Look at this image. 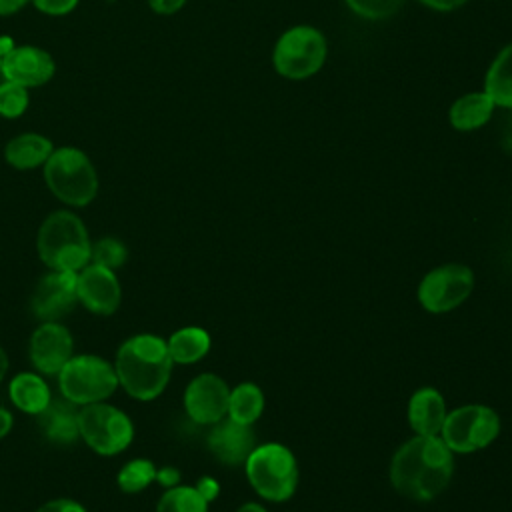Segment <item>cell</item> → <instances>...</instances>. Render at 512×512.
<instances>
[{
	"label": "cell",
	"mask_w": 512,
	"mask_h": 512,
	"mask_svg": "<svg viewBox=\"0 0 512 512\" xmlns=\"http://www.w3.org/2000/svg\"><path fill=\"white\" fill-rule=\"evenodd\" d=\"M32 4L48 16H64L76 8L78 0H32Z\"/></svg>",
	"instance_id": "cell-30"
},
{
	"label": "cell",
	"mask_w": 512,
	"mask_h": 512,
	"mask_svg": "<svg viewBox=\"0 0 512 512\" xmlns=\"http://www.w3.org/2000/svg\"><path fill=\"white\" fill-rule=\"evenodd\" d=\"M36 512H86V508L72 498H54L44 502Z\"/></svg>",
	"instance_id": "cell-31"
},
{
	"label": "cell",
	"mask_w": 512,
	"mask_h": 512,
	"mask_svg": "<svg viewBox=\"0 0 512 512\" xmlns=\"http://www.w3.org/2000/svg\"><path fill=\"white\" fill-rule=\"evenodd\" d=\"M78 412V406L64 396L60 400H50V404L38 414L42 434L54 444H72L80 436Z\"/></svg>",
	"instance_id": "cell-17"
},
{
	"label": "cell",
	"mask_w": 512,
	"mask_h": 512,
	"mask_svg": "<svg viewBox=\"0 0 512 512\" xmlns=\"http://www.w3.org/2000/svg\"><path fill=\"white\" fill-rule=\"evenodd\" d=\"M408 420L416 434L438 436L446 420L444 398L434 388H420L408 404Z\"/></svg>",
	"instance_id": "cell-18"
},
{
	"label": "cell",
	"mask_w": 512,
	"mask_h": 512,
	"mask_svg": "<svg viewBox=\"0 0 512 512\" xmlns=\"http://www.w3.org/2000/svg\"><path fill=\"white\" fill-rule=\"evenodd\" d=\"M74 340L60 322H42L30 336V362L46 376H56L62 366L74 356Z\"/></svg>",
	"instance_id": "cell-12"
},
{
	"label": "cell",
	"mask_w": 512,
	"mask_h": 512,
	"mask_svg": "<svg viewBox=\"0 0 512 512\" xmlns=\"http://www.w3.org/2000/svg\"><path fill=\"white\" fill-rule=\"evenodd\" d=\"M246 476L252 488L266 500H288L298 484L294 454L282 444H264L246 458Z\"/></svg>",
	"instance_id": "cell-6"
},
{
	"label": "cell",
	"mask_w": 512,
	"mask_h": 512,
	"mask_svg": "<svg viewBox=\"0 0 512 512\" xmlns=\"http://www.w3.org/2000/svg\"><path fill=\"white\" fill-rule=\"evenodd\" d=\"M484 92L492 98L494 104L512 108V44L502 48L492 60L486 72Z\"/></svg>",
	"instance_id": "cell-22"
},
{
	"label": "cell",
	"mask_w": 512,
	"mask_h": 512,
	"mask_svg": "<svg viewBox=\"0 0 512 512\" xmlns=\"http://www.w3.org/2000/svg\"><path fill=\"white\" fill-rule=\"evenodd\" d=\"M78 304L76 272L50 270L32 292V312L40 322H60Z\"/></svg>",
	"instance_id": "cell-11"
},
{
	"label": "cell",
	"mask_w": 512,
	"mask_h": 512,
	"mask_svg": "<svg viewBox=\"0 0 512 512\" xmlns=\"http://www.w3.org/2000/svg\"><path fill=\"white\" fill-rule=\"evenodd\" d=\"M196 490L202 494V498H204L206 502H210V500H214L216 494H218V484H216V480H212V478H200V482L196 484Z\"/></svg>",
	"instance_id": "cell-34"
},
{
	"label": "cell",
	"mask_w": 512,
	"mask_h": 512,
	"mask_svg": "<svg viewBox=\"0 0 512 512\" xmlns=\"http://www.w3.org/2000/svg\"><path fill=\"white\" fill-rule=\"evenodd\" d=\"M166 344L174 364H194L210 350V336L198 326H186L176 330Z\"/></svg>",
	"instance_id": "cell-23"
},
{
	"label": "cell",
	"mask_w": 512,
	"mask_h": 512,
	"mask_svg": "<svg viewBox=\"0 0 512 512\" xmlns=\"http://www.w3.org/2000/svg\"><path fill=\"white\" fill-rule=\"evenodd\" d=\"M44 182L68 206H88L98 194V174L90 158L72 146L56 148L44 162Z\"/></svg>",
	"instance_id": "cell-4"
},
{
	"label": "cell",
	"mask_w": 512,
	"mask_h": 512,
	"mask_svg": "<svg viewBox=\"0 0 512 512\" xmlns=\"http://www.w3.org/2000/svg\"><path fill=\"white\" fill-rule=\"evenodd\" d=\"M8 396L12 404L26 414L38 416L52 400L46 380L36 372H20L10 380Z\"/></svg>",
	"instance_id": "cell-19"
},
{
	"label": "cell",
	"mask_w": 512,
	"mask_h": 512,
	"mask_svg": "<svg viewBox=\"0 0 512 512\" xmlns=\"http://www.w3.org/2000/svg\"><path fill=\"white\" fill-rule=\"evenodd\" d=\"M156 512H208V502L196 486H172L160 496Z\"/></svg>",
	"instance_id": "cell-25"
},
{
	"label": "cell",
	"mask_w": 512,
	"mask_h": 512,
	"mask_svg": "<svg viewBox=\"0 0 512 512\" xmlns=\"http://www.w3.org/2000/svg\"><path fill=\"white\" fill-rule=\"evenodd\" d=\"M500 432V420L488 406L470 404L446 414L442 440L452 452H474L488 446Z\"/></svg>",
	"instance_id": "cell-9"
},
{
	"label": "cell",
	"mask_w": 512,
	"mask_h": 512,
	"mask_svg": "<svg viewBox=\"0 0 512 512\" xmlns=\"http://www.w3.org/2000/svg\"><path fill=\"white\" fill-rule=\"evenodd\" d=\"M78 302L98 316H110L118 310L122 290L116 272L98 264H86L76 272Z\"/></svg>",
	"instance_id": "cell-14"
},
{
	"label": "cell",
	"mask_w": 512,
	"mask_h": 512,
	"mask_svg": "<svg viewBox=\"0 0 512 512\" xmlns=\"http://www.w3.org/2000/svg\"><path fill=\"white\" fill-rule=\"evenodd\" d=\"M264 410V394L256 384L244 382L230 392L228 418L240 424H252Z\"/></svg>",
	"instance_id": "cell-24"
},
{
	"label": "cell",
	"mask_w": 512,
	"mask_h": 512,
	"mask_svg": "<svg viewBox=\"0 0 512 512\" xmlns=\"http://www.w3.org/2000/svg\"><path fill=\"white\" fill-rule=\"evenodd\" d=\"M172 364L166 340L154 334H136L120 344L114 370L118 386H122L128 396L146 402L164 392Z\"/></svg>",
	"instance_id": "cell-2"
},
{
	"label": "cell",
	"mask_w": 512,
	"mask_h": 512,
	"mask_svg": "<svg viewBox=\"0 0 512 512\" xmlns=\"http://www.w3.org/2000/svg\"><path fill=\"white\" fill-rule=\"evenodd\" d=\"M404 0H346L350 10L368 20H384L394 16Z\"/></svg>",
	"instance_id": "cell-29"
},
{
	"label": "cell",
	"mask_w": 512,
	"mask_h": 512,
	"mask_svg": "<svg viewBox=\"0 0 512 512\" xmlns=\"http://www.w3.org/2000/svg\"><path fill=\"white\" fill-rule=\"evenodd\" d=\"M474 288V274L464 264H446L424 276L418 286L420 304L432 312H448L460 306Z\"/></svg>",
	"instance_id": "cell-10"
},
{
	"label": "cell",
	"mask_w": 512,
	"mask_h": 512,
	"mask_svg": "<svg viewBox=\"0 0 512 512\" xmlns=\"http://www.w3.org/2000/svg\"><path fill=\"white\" fill-rule=\"evenodd\" d=\"M56 376L62 396L76 406L104 402L118 388L114 364L94 354L72 356Z\"/></svg>",
	"instance_id": "cell-5"
},
{
	"label": "cell",
	"mask_w": 512,
	"mask_h": 512,
	"mask_svg": "<svg viewBox=\"0 0 512 512\" xmlns=\"http://www.w3.org/2000/svg\"><path fill=\"white\" fill-rule=\"evenodd\" d=\"M236 512H266L260 504H254V502H248V504H242Z\"/></svg>",
	"instance_id": "cell-39"
},
{
	"label": "cell",
	"mask_w": 512,
	"mask_h": 512,
	"mask_svg": "<svg viewBox=\"0 0 512 512\" xmlns=\"http://www.w3.org/2000/svg\"><path fill=\"white\" fill-rule=\"evenodd\" d=\"M156 480L164 486V488H172L178 484L180 480V474L176 468H160L156 470Z\"/></svg>",
	"instance_id": "cell-33"
},
{
	"label": "cell",
	"mask_w": 512,
	"mask_h": 512,
	"mask_svg": "<svg viewBox=\"0 0 512 512\" xmlns=\"http://www.w3.org/2000/svg\"><path fill=\"white\" fill-rule=\"evenodd\" d=\"M434 10H442V12H448V10H454L458 6H462L466 0H418Z\"/></svg>",
	"instance_id": "cell-35"
},
{
	"label": "cell",
	"mask_w": 512,
	"mask_h": 512,
	"mask_svg": "<svg viewBox=\"0 0 512 512\" xmlns=\"http://www.w3.org/2000/svg\"><path fill=\"white\" fill-rule=\"evenodd\" d=\"M208 448L222 464L236 466L246 462V458L252 454V450L256 448V436L250 424L222 418L208 434Z\"/></svg>",
	"instance_id": "cell-16"
},
{
	"label": "cell",
	"mask_w": 512,
	"mask_h": 512,
	"mask_svg": "<svg viewBox=\"0 0 512 512\" xmlns=\"http://www.w3.org/2000/svg\"><path fill=\"white\" fill-rule=\"evenodd\" d=\"M452 450L438 436H416L400 446L390 464L394 488L410 500H432L450 482Z\"/></svg>",
	"instance_id": "cell-1"
},
{
	"label": "cell",
	"mask_w": 512,
	"mask_h": 512,
	"mask_svg": "<svg viewBox=\"0 0 512 512\" xmlns=\"http://www.w3.org/2000/svg\"><path fill=\"white\" fill-rule=\"evenodd\" d=\"M52 56L38 46H14L2 56L4 80L16 82L24 88H36L52 80L54 76Z\"/></svg>",
	"instance_id": "cell-15"
},
{
	"label": "cell",
	"mask_w": 512,
	"mask_h": 512,
	"mask_svg": "<svg viewBox=\"0 0 512 512\" xmlns=\"http://www.w3.org/2000/svg\"><path fill=\"white\" fill-rule=\"evenodd\" d=\"M28 108V88L4 80L0 84V116L18 118Z\"/></svg>",
	"instance_id": "cell-28"
},
{
	"label": "cell",
	"mask_w": 512,
	"mask_h": 512,
	"mask_svg": "<svg viewBox=\"0 0 512 512\" xmlns=\"http://www.w3.org/2000/svg\"><path fill=\"white\" fill-rule=\"evenodd\" d=\"M326 60V38L318 28L294 26L286 30L272 54L274 68L290 80H304L316 74Z\"/></svg>",
	"instance_id": "cell-8"
},
{
	"label": "cell",
	"mask_w": 512,
	"mask_h": 512,
	"mask_svg": "<svg viewBox=\"0 0 512 512\" xmlns=\"http://www.w3.org/2000/svg\"><path fill=\"white\" fill-rule=\"evenodd\" d=\"M230 390L216 374L196 376L184 392V408L196 424H216L228 414Z\"/></svg>",
	"instance_id": "cell-13"
},
{
	"label": "cell",
	"mask_w": 512,
	"mask_h": 512,
	"mask_svg": "<svg viewBox=\"0 0 512 512\" xmlns=\"http://www.w3.org/2000/svg\"><path fill=\"white\" fill-rule=\"evenodd\" d=\"M12 424H14V418H12V412L6 410L4 406H0V440L12 430Z\"/></svg>",
	"instance_id": "cell-37"
},
{
	"label": "cell",
	"mask_w": 512,
	"mask_h": 512,
	"mask_svg": "<svg viewBox=\"0 0 512 512\" xmlns=\"http://www.w3.org/2000/svg\"><path fill=\"white\" fill-rule=\"evenodd\" d=\"M156 470L158 468L154 466V462L146 458L128 460L118 472V478H116L118 488L126 494H138L156 480Z\"/></svg>",
	"instance_id": "cell-26"
},
{
	"label": "cell",
	"mask_w": 512,
	"mask_h": 512,
	"mask_svg": "<svg viewBox=\"0 0 512 512\" xmlns=\"http://www.w3.org/2000/svg\"><path fill=\"white\" fill-rule=\"evenodd\" d=\"M126 258H128V248L118 238L104 236V238L92 242V248H90V262L92 264L116 270L126 262Z\"/></svg>",
	"instance_id": "cell-27"
},
{
	"label": "cell",
	"mask_w": 512,
	"mask_h": 512,
	"mask_svg": "<svg viewBox=\"0 0 512 512\" xmlns=\"http://www.w3.org/2000/svg\"><path fill=\"white\" fill-rule=\"evenodd\" d=\"M78 430L86 446L100 456L124 452L134 438V424L130 416L106 402L80 406Z\"/></svg>",
	"instance_id": "cell-7"
},
{
	"label": "cell",
	"mask_w": 512,
	"mask_h": 512,
	"mask_svg": "<svg viewBox=\"0 0 512 512\" xmlns=\"http://www.w3.org/2000/svg\"><path fill=\"white\" fill-rule=\"evenodd\" d=\"M52 150L54 146L46 136L36 132H26L8 140L4 148V158L16 170H30L36 166H44Z\"/></svg>",
	"instance_id": "cell-20"
},
{
	"label": "cell",
	"mask_w": 512,
	"mask_h": 512,
	"mask_svg": "<svg viewBox=\"0 0 512 512\" xmlns=\"http://www.w3.org/2000/svg\"><path fill=\"white\" fill-rule=\"evenodd\" d=\"M6 372H8V356H6L4 348L0 346V382H2V378L6 376Z\"/></svg>",
	"instance_id": "cell-38"
},
{
	"label": "cell",
	"mask_w": 512,
	"mask_h": 512,
	"mask_svg": "<svg viewBox=\"0 0 512 512\" xmlns=\"http://www.w3.org/2000/svg\"><path fill=\"white\" fill-rule=\"evenodd\" d=\"M0 74H2V58H0Z\"/></svg>",
	"instance_id": "cell-40"
},
{
	"label": "cell",
	"mask_w": 512,
	"mask_h": 512,
	"mask_svg": "<svg viewBox=\"0 0 512 512\" xmlns=\"http://www.w3.org/2000/svg\"><path fill=\"white\" fill-rule=\"evenodd\" d=\"M30 0H0V16H10L22 10Z\"/></svg>",
	"instance_id": "cell-36"
},
{
	"label": "cell",
	"mask_w": 512,
	"mask_h": 512,
	"mask_svg": "<svg viewBox=\"0 0 512 512\" xmlns=\"http://www.w3.org/2000/svg\"><path fill=\"white\" fill-rule=\"evenodd\" d=\"M494 106L486 92L464 94L450 106V124L462 132L476 130L490 120Z\"/></svg>",
	"instance_id": "cell-21"
},
{
	"label": "cell",
	"mask_w": 512,
	"mask_h": 512,
	"mask_svg": "<svg viewBox=\"0 0 512 512\" xmlns=\"http://www.w3.org/2000/svg\"><path fill=\"white\" fill-rule=\"evenodd\" d=\"M184 4H186V0H148V6L156 14H164V16L178 12Z\"/></svg>",
	"instance_id": "cell-32"
},
{
	"label": "cell",
	"mask_w": 512,
	"mask_h": 512,
	"mask_svg": "<svg viewBox=\"0 0 512 512\" xmlns=\"http://www.w3.org/2000/svg\"><path fill=\"white\" fill-rule=\"evenodd\" d=\"M40 260L50 270L80 272L90 264V236L84 222L70 210H56L42 222L36 238Z\"/></svg>",
	"instance_id": "cell-3"
}]
</instances>
